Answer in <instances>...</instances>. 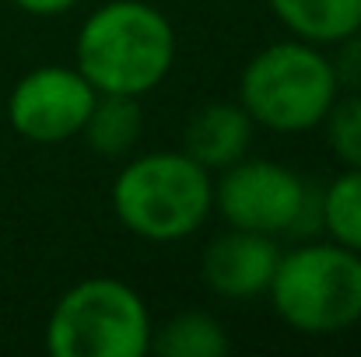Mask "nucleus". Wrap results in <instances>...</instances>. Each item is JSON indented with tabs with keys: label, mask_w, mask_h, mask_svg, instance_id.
Segmentation results:
<instances>
[{
	"label": "nucleus",
	"mask_w": 361,
	"mask_h": 357,
	"mask_svg": "<svg viewBox=\"0 0 361 357\" xmlns=\"http://www.w3.org/2000/svg\"><path fill=\"white\" fill-rule=\"evenodd\" d=\"M330 63H334V77L341 92H361V28L334 42Z\"/></svg>",
	"instance_id": "nucleus-15"
},
{
	"label": "nucleus",
	"mask_w": 361,
	"mask_h": 357,
	"mask_svg": "<svg viewBox=\"0 0 361 357\" xmlns=\"http://www.w3.org/2000/svg\"><path fill=\"white\" fill-rule=\"evenodd\" d=\"M337 95L330 53L295 35L252 53L239 77V106L249 119L284 137L316 130Z\"/></svg>",
	"instance_id": "nucleus-3"
},
{
	"label": "nucleus",
	"mask_w": 361,
	"mask_h": 357,
	"mask_svg": "<svg viewBox=\"0 0 361 357\" xmlns=\"http://www.w3.org/2000/svg\"><path fill=\"white\" fill-rule=\"evenodd\" d=\"M151 312L120 277H85L67 287L46 319L53 357H144L151 351Z\"/></svg>",
	"instance_id": "nucleus-5"
},
{
	"label": "nucleus",
	"mask_w": 361,
	"mask_h": 357,
	"mask_svg": "<svg viewBox=\"0 0 361 357\" xmlns=\"http://www.w3.org/2000/svg\"><path fill=\"white\" fill-rule=\"evenodd\" d=\"M319 228L361 256V168H344L319 193Z\"/></svg>",
	"instance_id": "nucleus-13"
},
{
	"label": "nucleus",
	"mask_w": 361,
	"mask_h": 357,
	"mask_svg": "<svg viewBox=\"0 0 361 357\" xmlns=\"http://www.w3.org/2000/svg\"><path fill=\"white\" fill-rule=\"evenodd\" d=\"M18 11L32 14V18H56V14H67L74 4L81 0H11Z\"/></svg>",
	"instance_id": "nucleus-16"
},
{
	"label": "nucleus",
	"mask_w": 361,
	"mask_h": 357,
	"mask_svg": "<svg viewBox=\"0 0 361 357\" xmlns=\"http://www.w3.org/2000/svg\"><path fill=\"white\" fill-rule=\"evenodd\" d=\"M99 92L78 67L46 63L18 77L7 95V123L32 144H63L81 137Z\"/></svg>",
	"instance_id": "nucleus-7"
},
{
	"label": "nucleus",
	"mask_w": 361,
	"mask_h": 357,
	"mask_svg": "<svg viewBox=\"0 0 361 357\" xmlns=\"http://www.w3.org/2000/svg\"><path fill=\"white\" fill-rule=\"evenodd\" d=\"M319 126L334 158L344 168H361V92H341Z\"/></svg>",
	"instance_id": "nucleus-14"
},
{
	"label": "nucleus",
	"mask_w": 361,
	"mask_h": 357,
	"mask_svg": "<svg viewBox=\"0 0 361 357\" xmlns=\"http://www.w3.org/2000/svg\"><path fill=\"white\" fill-rule=\"evenodd\" d=\"M256 123L239 102H211L200 106L183 126V151L204 165L207 172H225L242 161L252 147Z\"/></svg>",
	"instance_id": "nucleus-9"
},
{
	"label": "nucleus",
	"mask_w": 361,
	"mask_h": 357,
	"mask_svg": "<svg viewBox=\"0 0 361 357\" xmlns=\"http://www.w3.org/2000/svg\"><path fill=\"white\" fill-rule=\"evenodd\" d=\"M214 207L228 228L259 235H295L319 225V193L295 168L267 158H242L214 182Z\"/></svg>",
	"instance_id": "nucleus-6"
},
{
	"label": "nucleus",
	"mask_w": 361,
	"mask_h": 357,
	"mask_svg": "<svg viewBox=\"0 0 361 357\" xmlns=\"http://www.w3.org/2000/svg\"><path fill=\"white\" fill-rule=\"evenodd\" d=\"M144 133L140 99L133 95H99L85 119V144L102 158H126Z\"/></svg>",
	"instance_id": "nucleus-11"
},
{
	"label": "nucleus",
	"mask_w": 361,
	"mask_h": 357,
	"mask_svg": "<svg viewBox=\"0 0 361 357\" xmlns=\"http://www.w3.org/2000/svg\"><path fill=\"white\" fill-rule=\"evenodd\" d=\"M176 63V28L147 0L95 7L74 39V67L99 95H147Z\"/></svg>",
	"instance_id": "nucleus-1"
},
{
	"label": "nucleus",
	"mask_w": 361,
	"mask_h": 357,
	"mask_svg": "<svg viewBox=\"0 0 361 357\" xmlns=\"http://www.w3.org/2000/svg\"><path fill=\"white\" fill-rule=\"evenodd\" d=\"M113 214L144 242H183L214 214V172L197 165L183 147L130 158L113 179Z\"/></svg>",
	"instance_id": "nucleus-2"
},
{
	"label": "nucleus",
	"mask_w": 361,
	"mask_h": 357,
	"mask_svg": "<svg viewBox=\"0 0 361 357\" xmlns=\"http://www.w3.org/2000/svg\"><path fill=\"white\" fill-rule=\"evenodd\" d=\"M274 312L302 337H337L361 322V256L337 242L281 252L267 287Z\"/></svg>",
	"instance_id": "nucleus-4"
},
{
	"label": "nucleus",
	"mask_w": 361,
	"mask_h": 357,
	"mask_svg": "<svg viewBox=\"0 0 361 357\" xmlns=\"http://www.w3.org/2000/svg\"><path fill=\"white\" fill-rule=\"evenodd\" d=\"M277 259H281L277 238L228 228L204 249L200 277H204L207 291L225 301H252V298L267 294Z\"/></svg>",
	"instance_id": "nucleus-8"
},
{
	"label": "nucleus",
	"mask_w": 361,
	"mask_h": 357,
	"mask_svg": "<svg viewBox=\"0 0 361 357\" xmlns=\"http://www.w3.org/2000/svg\"><path fill=\"white\" fill-rule=\"evenodd\" d=\"M151 351L161 357H225L232 351L228 330L211 312H176L151 333Z\"/></svg>",
	"instance_id": "nucleus-12"
},
{
	"label": "nucleus",
	"mask_w": 361,
	"mask_h": 357,
	"mask_svg": "<svg viewBox=\"0 0 361 357\" xmlns=\"http://www.w3.org/2000/svg\"><path fill=\"white\" fill-rule=\"evenodd\" d=\"M267 7L288 35L323 49L361 28V0H267Z\"/></svg>",
	"instance_id": "nucleus-10"
}]
</instances>
